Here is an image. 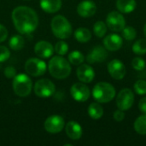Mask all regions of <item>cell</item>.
I'll return each instance as SVG.
<instances>
[{"instance_id":"7a4b0ae2","label":"cell","mask_w":146,"mask_h":146,"mask_svg":"<svg viewBox=\"0 0 146 146\" xmlns=\"http://www.w3.org/2000/svg\"><path fill=\"white\" fill-rule=\"evenodd\" d=\"M48 69L50 75L57 80H64L68 78L71 73V66L69 62L62 56H53L48 64Z\"/></svg>"},{"instance_id":"ffe728a7","label":"cell","mask_w":146,"mask_h":146,"mask_svg":"<svg viewBox=\"0 0 146 146\" xmlns=\"http://www.w3.org/2000/svg\"><path fill=\"white\" fill-rule=\"evenodd\" d=\"M116 8L121 13L129 14L135 9L136 1L135 0H117Z\"/></svg>"},{"instance_id":"5bb4252c","label":"cell","mask_w":146,"mask_h":146,"mask_svg":"<svg viewBox=\"0 0 146 146\" xmlns=\"http://www.w3.org/2000/svg\"><path fill=\"white\" fill-rule=\"evenodd\" d=\"M97 5L92 0H84L77 6V13L83 18H89L95 15Z\"/></svg>"},{"instance_id":"484cf974","label":"cell","mask_w":146,"mask_h":146,"mask_svg":"<svg viewBox=\"0 0 146 146\" xmlns=\"http://www.w3.org/2000/svg\"><path fill=\"white\" fill-rule=\"evenodd\" d=\"M93 32H94V34L98 38H103L106 34V32H107V25L104 21H98L93 26Z\"/></svg>"},{"instance_id":"4316f807","label":"cell","mask_w":146,"mask_h":146,"mask_svg":"<svg viewBox=\"0 0 146 146\" xmlns=\"http://www.w3.org/2000/svg\"><path fill=\"white\" fill-rule=\"evenodd\" d=\"M133 51L137 55L146 54V39L140 38L137 40L133 45Z\"/></svg>"},{"instance_id":"4dcf8cb0","label":"cell","mask_w":146,"mask_h":146,"mask_svg":"<svg viewBox=\"0 0 146 146\" xmlns=\"http://www.w3.org/2000/svg\"><path fill=\"white\" fill-rule=\"evenodd\" d=\"M145 61L142 57H135L132 61L133 68L137 71H142L145 68Z\"/></svg>"},{"instance_id":"6da1fadb","label":"cell","mask_w":146,"mask_h":146,"mask_svg":"<svg viewBox=\"0 0 146 146\" xmlns=\"http://www.w3.org/2000/svg\"><path fill=\"white\" fill-rule=\"evenodd\" d=\"M15 29L21 34H29L36 30L38 25L37 13L27 6H18L11 14Z\"/></svg>"},{"instance_id":"d6a6232c","label":"cell","mask_w":146,"mask_h":146,"mask_svg":"<svg viewBox=\"0 0 146 146\" xmlns=\"http://www.w3.org/2000/svg\"><path fill=\"white\" fill-rule=\"evenodd\" d=\"M4 75L8 79H13L16 75V70L14 67L9 66L4 69Z\"/></svg>"},{"instance_id":"603a6c76","label":"cell","mask_w":146,"mask_h":146,"mask_svg":"<svg viewBox=\"0 0 146 146\" xmlns=\"http://www.w3.org/2000/svg\"><path fill=\"white\" fill-rule=\"evenodd\" d=\"M133 127L137 133L146 135V114L139 116L135 120Z\"/></svg>"},{"instance_id":"9c48e42d","label":"cell","mask_w":146,"mask_h":146,"mask_svg":"<svg viewBox=\"0 0 146 146\" xmlns=\"http://www.w3.org/2000/svg\"><path fill=\"white\" fill-rule=\"evenodd\" d=\"M134 102V94L129 88L122 89L116 97V105L118 109L125 111L129 110Z\"/></svg>"},{"instance_id":"30bf717a","label":"cell","mask_w":146,"mask_h":146,"mask_svg":"<svg viewBox=\"0 0 146 146\" xmlns=\"http://www.w3.org/2000/svg\"><path fill=\"white\" fill-rule=\"evenodd\" d=\"M70 93L72 98L77 102H86L89 99L91 92L89 87L82 83H75L72 86L70 89Z\"/></svg>"},{"instance_id":"2e32d148","label":"cell","mask_w":146,"mask_h":146,"mask_svg":"<svg viewBox=\"0 0 146 146\" xmlns=\"http://www.w3.org/2000/svg\"><path fill=\"white\" fill-rule=\"evenodd\" d=\"M78 79L83 83H91L95 77V72L92 67L88 64H80L76 70Z\"/></svg>"},{"instance_id":"7c38bea8","label":"cell","mask_w":146,"mask_h":146,"mask_svg":"<svg viewBox=\"0 0 146 146\" xmlns=\"http://www.w3.org/2000/svg\"><path fill=\"white\" fill-rule=\"evenodd\" d=\"M107 68H108V72L110 74V76L116 80H122L127 74L125 65L123 64V62L121 61H120L118 59H114V60L110 61L108 63Z\"/></svg>"},{"instance_id":"cb8c5ba5","label":"cell","mask_w":146,"mask_h":146,"mask_svg":"<svg viewBox=\"0 0 146 146\" xmlns=\"http://www.w3.org/2000/svg\"><path fill=\"white\" fill-rule=\"evenodd\" d=\"M9 47L14 50H20L24 47L25 40L21 35H14L11 37L9 42Z\"/></svg>"},{"instance_id":"52a82bcc","label":"cell","mask_w":146,"mask_h":146,"mask_svg":"<svg viewBox=\"0 0 146 146\" xmlns=\"http://www.w3.org/2000/svg\"><path fill=\"white\" fill-rule=\"evenodd\" d=\"M55 92L56 86L54 83L48 79H41L34 85V92L39 98H50L55 93Z\"/></svg>"},{"instance_id":"f546056e","label":"cell","mask_w":146,"mask_h":146,"mask_svg":"<svg viewBox=\"0 0 146 146\" xmlns=\"http://www.w3.org/2000/svg\"><path fill=\"white\" fill-rule=\"evenodd\" d=\"M134 91L138 95L146 94V81L144 80H139L134 84Z\"/></svg>"},{"instance_id":"7402d4cb","label":"cell","mask_w":146,"mask_h":146,"mask_svg":"<svg viewBox=\"0 0 146 146\" xmlns=\"http://www.w3.org/2000/svg\"><path fill=\"white\" fill-rule=\"evenodd\" d=\"M88 114L93 120H99L104 115V109L99 103H92L88 107Z\"/></svg>"},{"instance_id":"ac0fdd59","label":"cell","mask_w":146,"mask_h":146,"mask_svg":"<svg viewBox=\"0 0 146 146\" xmlns=\"http://www.w3.org/2000/svg\"><path fill=\"white\" fill-rule=\"evenodd\" d=\"M65 130L68 137L72 140H79L83 133L81 126L78 122L74 121H71L67 123Z\"/></svg>"},{"instance_id":"1f68e13d","label":"cell","mask_w":146,"mask_h":146,"mask_svg":"<svg viewBox=\"0 0 146 146\" xmlns=\"http://www.w3.org/2000/svg\"><path fill=\"white\" fill-rule=\"evenodd\" d=\"M10 56V51L6 46L0 45V62H3Z\"/></svg>"},{"instance_id":"f1b7e54d","label":"cell","mask_w":146,"mask_h":146,"mask_svg":"<svg viewBox=\"0 0 146 146\" xmlns=\"http://www.w3.org/2000/svg\"><path fill=\"white\" fill-rule=\"evenodd\" d=\"M55 52H56L59 56H63L68 53V45L64 41H58L54 48Z\"/></svg>"},{"instance_id":"836d02e7","label":"cell","mask_w":146,"mask_h":146,"mask_svg":"<svg viewBox=\"0 0 146 146\" xmlns=\"http://www.w3.org/2000/svg\"><path fill=\"white\" fill-rule=\"evenodd\" d=\"M113 117H114V119H115L116 121L121 122V121H122L124 120V118H125V113H124L123 110L118 109L117 110H115V111L114 112Z\"/></svg>"},{"instance_id":"d590c367","label":"cell","mask_w":146,"mask_h":146,"mask_svg":"<svg viewBox=\"0 0 146 146\" xmlns=\"http://www.w3.org/2000/svg\"><path fill=\"white\" fill-rule=\"evenodd\" d=\"M139 109L143 114H146V98H143L139 100Z\"/></svg>"},{"instance_id":"8992f818","label":"cell","mask_w":146,"mask_h":146,"mask_svg":"<svg viewBox=\"0 0 146 146\" xmlns=\"http://www.w3.org/2000/svg\"><path fill=\"white\" fill-rule=\"evenodd\" d=\"M46 63L39 58H30L25 63L26 72L33 77H38L45 74Z\"/></svg>"},{"instance_id":"44dd1931","label":"cell","mask_w":146,"mask_h":146,"mask_svg":"<svg viewBox=\"0 0 146 146\" xmlns=\"http://www.w3.org/2000/svg\"><path fill=\"white\" fill-rule=\"evenodd\" d=\"M74 38L80 43H86L92 38V33L88 28L79 27L74 32Z\"/></svg>"},{"instance_id":"4fadbf2b","label":"cell","mask_w":146,"mask_h":146,"mask_svg":"<svg viewBox=\"0 0 146 146\" xmlns=\"http://www.w3.org/2000/svg\"><path fill=\"white\" fill-rule=\"evenodd\" d=\"M108 57V52L107 49L105 47H103L101 45L95 46L87 55L86 61L92 64L96 62H104Z\"/></svg>"},{"instance_id":"277c9868","label":"cell","mask_w":146,"mask_h":146,"mask_svg":"<svg viewBox=\"0 0 146 146\" xmlns=\"http://www.w3.org/2000/svg\"><path fill=\"white\" fill-rule=\"evenodd\" d=\"M92 96L98 103L106 104L115 98V89L110 83L98 82L92 89Z\"/></svg>"},{"instance_id":"5b68a950","label":"cell","mask_w":146,"mask_h":146,"mask_svg":"<svg viewBox=\"0 0 146 146\" xmlns=\"http://www.w3.org/2000/svg\"><path fill=\"white\" fill-rule=\"evenodd\" d=\"M12 87L17 96L25 98L32 92L33 81L28 75L25 74H20L13 78Z\"/></svg>"},{"instance_id":"e0dca14e","label":"cell","mask_w":146,"mask_h":146,"mask_svg":"<svg viewBox=\"0 0 146 146\" xmlns=\"http://www.w3.org/2000/svg\"><path fill=\"white\" fill-rule=\"evenodd\" d=\"M123 40L118 34H109L104 38V45L110 51H116L122 46Z\"/></svg>"},{"instance_id":"3957f363","label":"cell","mask_w":146,"mask_h":146,"mask_svg":"<svg viewBox=\"0 0 146 146\" xmlns=\"http://www.w3.org/2000/svg\"><path fill=\"white\" fill-rule=\"evenodd\" d=\"M50 27L53 34L61 39L68 38L72 34V26L68 20L63 15H58L53 17L50 22Z\"/></svg>"},{"instance_id":"e575fe53","label":"cell","mask_w":146,"mask_h":146,"mask_svg":"<svg viewBox=\"0 0 146 146\" xmlns=\"http://www.w3.org/2000/svg\"><path fill=\"white\" fill-rule=\"evenodd\" d=\"M8 37V30L7 28L3 26L2 24H0V43L3 42L7 39Z\"/></svg>"},{"instance_id":"d4e9b609","label":"cell","mask_w":146,"mask_h":146,"mask_svg":"<svg viewBox=\"0 0 146 146\" xmlns=\"http://www.w3.org/2000/svg\"><path fill=\"white\" fill-rule=\"evenodd\" d=\"M85 56L79 50H74L68 55V62L73 65H80L84 62Z\"/></svg>"},{"instance_id":"9a60e30c","label":"cell","mask_w":146,"mask_h":146,"mask_svg":"<svg viewBox=\"0 0 146 146\" xmlns=\"http://www.w3.org/2000/svg\"><path fill=\"white\" fill-rule=\"evenodd\" d=\"M54 47L53 45L47 41L41 40L36 43L34 46V52L35 54L41 58H49L54 53Z\"/></svg>"},{"instance_id":"8fae6325","label":"cell","mask_w":146,"mask_h":146,"mask_svg":"<svg viewBox=\"0 0 146 146\" xmlns=\"http://www.w3.org/2000/svg\"><path fill=\"white\" fill-rule=\"evenodd\" d=\"M65 126L64 120L62 116L54 115L49 116L44 121V129L51 134L59 133Z\"/></svg>"},{"instance_id":"83f0119b","label":"cell","mask_w":146,"mask_h":146,"mask_svg":"<svg viewBox=\"0 0 146 146\" xmlns=\"http://www.w3.org/2000/svg\"><path fill=\"white\" fill-rule=\"evenodd\" d=\"M122 37L128 41L133 40L137 36V32L133 27H125L122 29Z\"/></svg>"},{"instance_id":"d6986e66","label":"cell","mask_w":146,"mask_h":146,"mask_svg":"<svg viewBox=\"0 0 146 146\" xmlns=\"http://www.w3.org/2000/svg\"><path fill=\"white\" fill-rule=\"evenodd\" d=\"M40 7L46 13H56L62 7V0H40Z\"/></svg>"},{"instance_id":"8d00e7d4","label":"cell","mask_w":146,"mask_h":146,"mask_svg":"<svg viewBox=\"0 0 146 146\" xmlns=\"http://www.w3.org/2000/svg\"><path fill=\"white\" fill-rule=\"evenodd\" d=\"M144 33H145V36L146 37V23L145 24V27H144Z\"/></svg>"},{"instance_id":"ba28073f","label":"cell","mask_w":146,"mask_h":146,"mask_svg":"<svg viewBox=\"0 0 146 146\" xmlns=\"http://www.w3.org/2000/svg\"><path fill=\"white\" fill-rule=\"evenodd\" d=\"M106 25L113 32H121L126 27V20L120 12L111 11L106 17Z\"/></svg>"}]
</instances>
